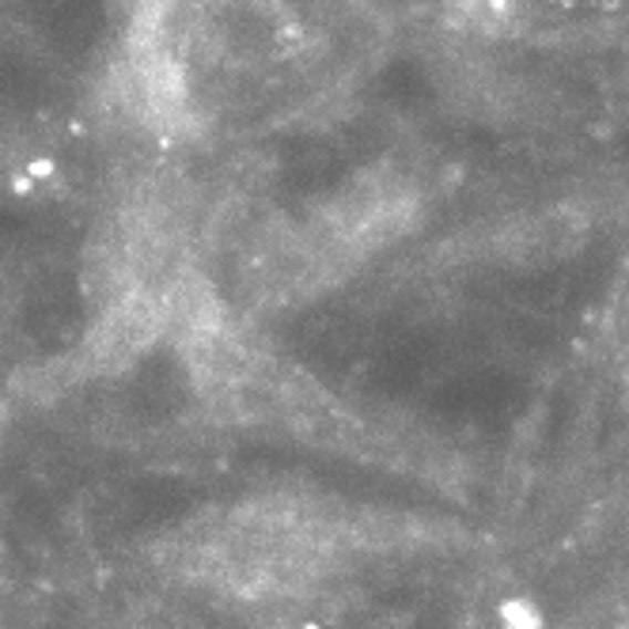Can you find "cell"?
<instances>
[{
	"mask_svg": "<svg viewBox=\"0 0 629 629\" xmlns=\"http://www.w3.org/2000/svg\"><path fill=\"white\" fill-rule=\"evenodd\" d=\"M497 622H501V629H546V615H543V607L532 604V599L512 596L497 607Z\"/></svg>",
	"mask_w": 629,
	"mask_h": 629,
	"instance_id": "cell-1",
	"label": "cell"
}]
</instances>
